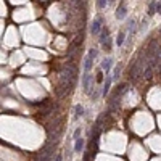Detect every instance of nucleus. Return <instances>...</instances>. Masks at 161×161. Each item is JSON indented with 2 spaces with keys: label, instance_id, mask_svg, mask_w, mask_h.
I'll return each instance as SVG.
<instances>
[{
  "label": "nucleus",
  "instance_id": "obj_2",
  "mask_svg": "<svg viewBox=\"0 0 161 161\" xmlns=\"http://www.w3.org/2000/svg\"><path fill=\"white\" fill-rule=\"evenodd\" d=\"M92 84H95V80H93V77H92L90 73L86 71L84 76H82V90H84L86 93H89V89H90Z\"/></svg>",
  "mask_w": 161,
  "mask_h": 161
},
{
  "label": "nucleus",
  "instance_id": "obj_13",
  "mask_svg": "<svg viewBox=\"0 0 161 161\" xmlns=\"http://www.w3.org/2000/svg\"><path fill=\"white\" fill-rule=\"evenodd\" d=\"M108 5H110V0H97V7H98L100 10L106 8Z\"/></svg>",
  "mask_w": 161,
  "mask_h": 161
},
{
  "label": "nucleus",
  "instance_id": "obj_5",
  "mask_svg": "<svg viewBox=\"0 0 161 161\" xmlns=\"http://www.w3.org/2000/svg\"><path fill=\"white\" fill-rule=\"evenodd\" d=\"M111 66H113V58H105L103 61H102V64H100V68L108 74L110 71H111Z\"/></svg>",
  "mask_w": 161,
  "mask_h": 161
},
{
  "label": "nucleus",
  "instance_id": "obj_16",
  "mask_svg": "<svg viewBox=\"0 0 161 161\" xmlns=\"http://www.w3.org/2000/svg\"><path fill=\"white\" fill-rule=\"evenodd\" d=\"M119 73H121V66H116L114 73H113V79H118V77H119Z\"/></svg>",
  "mask_w": 161,
  "mask_h": 161
},
{
  "label": "nucleus",
  "instance_id": "obj_3",
  "mask_svg": "<svg viewBox=\"0 0 161 161\" xmlns=\"http://www.w3.org/2000/svg\"><path fill=\"white\" fill-rule=\"evenodd\" d=\"M100 29H102V19H100V18L93 19L92 24H90V34H92V36H97V34L100 32Z\"/></svg>",
  "mask_w": 161,
  "mask_h": 161
},
{
  "label": "nucleus",
  "instance_id": "obj_4",
  "mask_svg": "<svg viewBox=\"0 0 161 161\" xmlns=\"http://www.w3.org/2000/svg\"><path fill=\"white\" fill-rule=\"evenodd\" d=\"M113 76L108 73V74H106V80H105V84H103V90H102V95L103 97H106V93H108L110 92V87H111V82H113Z\"/></svg>",
  "mask_w": 161,
  "mask_h": 161
},
{
  "label": "nucleus",
  "instance_id": "obj_14",
  "mask_svg": "<svg viewBox=\"0 0 161 161\" xmlns=\"http://www.w3.org/2000/svg\"><path fill=\"white\" fill-rule=\"evenodd\" d=\"M108 39H110V36H108V29H103V31H102V36H100V42L105 44Z\"/></svg>",
  "mask_w": 161,
  "mask_h": 161
},
{
  "label": "nucleus",
  "instance_id": "obj_18",
  "mask_svg": "<svg viewBox=\"0 0 161 161\" xmlns=\"http://www.w3.org/2000/svg\"><path fill=\"white\" fill-rule=\"evenodd\" d=\"M53 161H63V156H61V155H57V156H55V159H53Z\"/></svg>",
  "mask_w": 161,
  "mask_h": 161
},
{
  "label": "nucleus",
  "instance_id": "obj_6",
  "mask_svg": "<svg viewBox=\"0 0 161 161\" xmlns=\"http://www.w3.org/2000/svg\"><path fill=\"white\" fill-rule=\"evenodd\" d=\"M126 15H127V8H126L124 5H121V7L116 10V13H114V16H116L118 19H124Z\"/></svg>",
  "mask_w": 161,
  "mask_h": 161
},
{
  "label": "nucleus",
  "instance_id": "obj_7",
  "mask_svg": "<svg viewBox=\"0 0 161 161\" xmlns=\"http://www.w3.org/2000/svg\"><path fill=\"white\" fill-rule=\"evenodd\" d=\"M84 148V139L82 137H79L77 140H74V152L76 153H80Z\"/></svg>",
  "mask_w": 161,
  "mask_h": 161
},
{
  "label": "nucleus",
  "instance_id": "obj_10",
  "mask_svg": "<svg viewBox=\"0 0 161 161\" xmlns=\"http://www.w3.org/2000/svg\"><path fill=\"white\" fill-rule=\"evenodd\" d=\"M50 156H52V148L47 147V148H44V152H42V161H48Z\"/></svg>",
  "mask_w": 161,
  "mask_h": 161
},
{
  "label": "nucleus",
  "instance_id": "obj_9",
  "mask_svg": "<svg viewBox=\"0 0 161 161\" xmlns=\"http://www.w3.org/2000/svg\"><path fill=\"white\" fill-rule=\"evenodd\" d=\"M127 31H129L130 34H134V32L137 31V23L134 21V19H129V21H127Z\"/></svg>",
  "mask_w": 161,
  "mask_h": 161
},
{
  "label": "nucleus",
  "instance_id": "obj_11",
  "mask_svg": "<svg viewBox=\"0 0 161 161\" xmlns=\"http://www.w3.org/2000/svg\"><path fill=\"white\" fill-rule=\"evenodd\" d=\"M74 111H76L74 118H80V116H84V106H82V105H76Z\"/></svg>",
  "mask_w": 161,
  "mask_h": 161
},
{
  "label": "nucleus",
  "instance_id": "obj_17",
  "mask_svg": "<svg viewBox=\"0 0 161 161\" xmlns=\"http://www.w3.org/2000/svg\"><path fill=\"white\" fill-rule=\"evenodd\" d=\"M156 11H158V15H161V0L156 2Z\"/></svg>",
  "mask_w": 161,
  "mask_h": 161
},
{
  "label": "nucleus",
  "instance_id": "obj_8",
  "mask_svg": "<svg viewBox=\"0 0 161 161\" xmlns=\"http://www.w3.org/2000/svg\"><path fill=\"white\" fill-rule=\"evenodd\" d=\"M124 39H126V31H121V32L118 34V37H116V45H118V47H123Z\"/></svg>",
  "mask_w": 161,
  "mask_h": 161
},
{
  "label": "nucleus",
  "instance_id": "obj_1",
  "mask_svg": "<svg viewBox=\"0 0 161 161\" xmlns=\"http://www.w3.org/2000/svg\"><path fill=\"white\" fill-rule=\"evenodd\" d=\"M97 55H98V50H97V48H90V50H89V53H87L86 58H84V71L90 73L92 63H93V60L97 58Z\"/></svg>",
  "mask_w": 161,
  "mask_h": 161
},
{
  "label": "nucleus",
  "instance_id": "obj_15",
  "mask_svg": "<svg viewBox=\"0 0 161 161\" xmlns=\"http://www.w3.org/2000/svg\"><path fill=\"white\" fill-rule=\"evenodd\" d=\"M80 132H82V130H80V127H77V129L74 130V134H73V140H77V139L80 137Z\"/></svg>",
  "mask_w": 161,
  "mask_h": 161
},
{
  "label": "nucleus",
  "instance_id": "obj_12",
  "mask_svg": "<svg viewBox=\"0 0 161 161\" xmlns=\"http://www.w3.org/2000/svg\"><path fill=\"white\" fill-rule=\"evenodd\" d=\"M155 13H156V2H155V0H152L150 5H148V15L152 16V15H155Z\"/></svg>",
  "mask_w": 161,
  "mask_h": 161
}]
</instances>
